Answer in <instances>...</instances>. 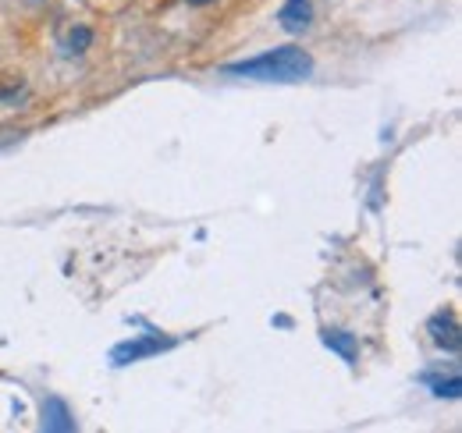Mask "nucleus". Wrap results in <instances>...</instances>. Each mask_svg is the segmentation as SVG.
<instances>
[{"label": "nucleus", "mask_w": 462, "mask_h": 433, "mask_svg": "<svg viewBox=\"0 0 462 433\" xmlns=\"http://www.w3.org/2000/svg\"><path fill=\"white\" fill-rule=\"evenodd\" d=\"M278 22H282V29L291 32V36L306 32L310 22H313V0H285L282 11H278Z\"/></svg>", "instance_id": "5"}, {"label": "nucleus", "mask_w": 462, "mask_h": 433, "mask_svg": "<svg viewBox=\"0 0 462 433\" xmlns=\"http://www.w3.org/2000/svg\"><path fill=\"white\" fill-rule=\"evenodd\" d=\"M185 4H192V7H207V4H214V0H185Z\"/></svg>", "instance_id": "9"}, {"label": "nucleus", "mask_w": 462, "mask_h": 433, "mask_svg": "<svg viewBox=\"0 0 462 433\" xmlns=\"http://www.w3.org/2000/svg\"><path fill=\"white\" fill-rule=\"evenodd\" d=\"M430 341L441 348V352H448V355H456L462 348V337H459V320H456V313L452 309H441V313H434L430 317Z\"/></svg>", "instance_id": "3"}, {"label": "nucleus", "mask_w": 462, "mask_h": 433, "mask_svg": "<svg viewBox=\"0 0 462 433\" xmlns=\"http://www.w3.org/2000/svg\"><path fill=\"white\" fill-rule=\"evenodd\" d=\"M40 427L51 433H71L79 423H75V416H71V409H68V401L58 398V394H51L47 401H43V409H40Z\"/></svg>", "instance_id": "4"}, {"label": "nucleus", "mask_w": 462, "mask_h": 433, "mask_svg": "<svg viewBox=\"0 0 462 433\" xmlns=\"http://www.w3.org/2000/svg\"><path fill=\"white\" fill-rule=\"evenodd\" d=\"M174 348L171 337H161V334H143V337H132V341H121L111 348V363L115 366H132L139 359H150V355H161Z\"/></svg>", "instance_id": "2"}, {"label": "nucleus", "mask_w": 462, "mask_h": 433, "mask_svg": "<svg viewBox=\"0 0 462 433\" xmlns=\"http://www.w3.org/2000/svg\"><path fill=\"white\" fill-rule=\"evenodd\" d=\"M89 43H93V29L79 25V29H71V32H68L64 51H68V54H86V51H89Z\"/></svg>", "instance_id": "7"}, {"label": "nucleus", "mask_w": 462, "mask_h": 433, "mask_svg": "<svg viewBox=\"0 0 462 433\" xmlns=\"http://www.w3.org/2000/svg\"><path fill=\"white\" fill-rule=\"evenodd\" d=\"M228 75H242V78H256V82H302L313 75V57L299 47H274L256 57L235 60L225 68Z\"/></svg>", "instance_id": "1"}, {"label": "nucleus", "mask_w": 462, "mask_h": 433, "mask_svg": "<svg viewBox=\"0 0 462 433\" xmlns=\"http://www.w3.org/2000/svg\"><path fill=\"white\" fill-rule=\"evenodd\" d=\"M423 380H430V387H434V394L438 398H459L462 394V380H459V373H452V377H441V380H434V377H423Z\"/></svg>", "instance_id": "8"}, {"label": "nucleus", "mask_w": 462, "mask_h": 433, "mask_svg": "<svg viewBox=\"0 0 462 433\" xmlns=\"http://www.w3.org/2000/svg\"><path fill=\"white\" fill-rule=\"evenodd\" d=\"M320 341H324L335 355H342V363L356 366V359H359V341H356V334H348V330H324Z\"/></svg>", "instance_id": "6"}]
</instances>
